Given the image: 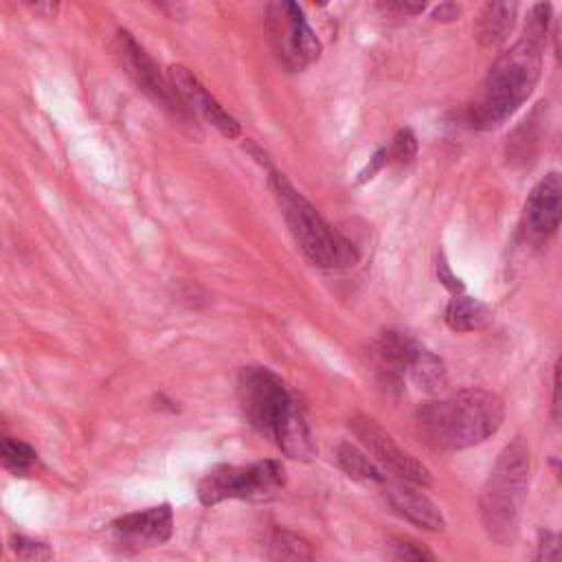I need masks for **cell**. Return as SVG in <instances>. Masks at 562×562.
<instances>
[{"label": "cell", "instance_id": "e0dca14e", "mask_svg": "<svg viewBox=\"0 0 562 562\" xmlns=\"http://www.w3.org/2000/svg\"><path fill=\"white\" fill-rule=\"evenodd\" d=\"M268 555L272 562H314L310 542L290 529H274L270 533Z\"/></svg>", "mask_w": 562, "mask_h": 562}, {"label": "cell", "instance_id": "83f0119b", "mask_svg": "<svg viewBox=\"0 0 562 562\" xmlns=\"http://www.w3.org/2000/svg\"><path fill=\"white\" fill-rule=\"evenodd\" d=\"M35 11H48V13H55L57 11V4H33Z\"/></svg>", "mask_w": 562, "mask_h": 562}, {"label": "cell", "instance_id": "2e32d148", "mask_svg": "<svg viewBox=\"0 0 562 562\" xmlns=\"http://www.w3.org/2000/svg\"><path fill=\"white\" fill-rule=\"evenodd\" d=\"M334 459H336L338 468L356 481L382 485V481L386 479V472L380 465H375L362 450H358L351 443H340L334 452Z\"/></svg>", "mask_w": 562, "mask_h": 562}, {"label": "cell", "instance_id": "7a4b0ae2", "mask_svg": "<svg viewBox=\"0 0 562 562\" xmlns=\"http://www.w3.org/2000/svg\"><path fill=\"white\" fill-rule=\"evenodd\" d=\"M417 430L435 450H463L492 437L503 419V400L485 389H465L426 402L417 411Z\"/></svg>", "mask_w": 562, "mask_h": 562}, {"label": "cell", "instance_id": "d4e9b609", "mask_svg": "<svg viewBox=\"0 0 562 562\" xmlns=\"http://www.w3.org/2000/svg\"><path fill=\"white\" fill-rule=\"evenodd\" d=\"M384 7H386L389 11H397V13H422L426 4H424V2H422V4H419V2H417V4H411V2H386Z\"/></svg>", "mask_w": 562, "mask_h": 562}, {"label": "cell", "instance_id": "603a6c76", "mask_svg": "<svg viewBox=\"0 0 562 562\" xmlns=\"http://www.w3.org/2000/svg\"><path fill=\"white\" fill-rule=\"evenodd\" d=\"M386 162H389V160H386V147H382V149H378V151L371 156L369 165L362 169V173H360V182H364V180L373 178V176H375V171H380Z\"/></svg>", "mask_w": 562, "mask_h": 562}, {"label": "cell", "instance_id": "9a60e30c", "mask_svg": "<svg viewBox=\"0 0 562 562\" xmlns=\"http://www.w3.org/2000/svg\"><path fill=\"white\" fill-rule=\"evenodd\" d=\"M492 310L472 296H454L446 307V325L454 331H476L492 323Z\"/></svg>", "mask_w": 562, "mask_h": 562}, {"label": "cell", "instance_id": "d6986e66", "mask_svg": "<svg viewBox=\"0 0 562 562\" xmlns=\"http://www.w3.org/2000/svg\"><path fill=\"white\" fill-rule=\"evenodd\" d=\"M11 549L22 562H48L53 558V549L46 542H40L26 536H13Z\"/></svg>", "mask_w": 562, "mask_h": 562}, {"label": "cell", "instance_id": "7c38bea8", "mask_svg": "<svg viewBox=\"0 0 562 562\" xmlns=\"http://www.w3.org/2000/svg\"><path fill=\"white\" fill-rule=\"evenodd\" d=\"M562 215V180L558 171L547 173L529 193L525 202V228L531 239H549Z\"/></svg>", "mask_w": 562, "mask_h": 562}, {"label": "cell", "instance_id": "5b68a950", "mask_svg": "<svg viewBox=\"0 0 562 562\" xmlns=\"http://www.w3.org/2000/svg\"><path fill=\"white\" fill-rule=\"evenodd\" d=\"M281 213L303 255L318 268L345 270L358 263L356 246L342 237L290 182L272 171L268 180Z\"/></svg>", "mask_w": 562, "mask_h": 562}, {"label": "cell", "instance_id": "30bf717a", "mask_svg": "<svg viewBox=\"0 0 562 562\" xmlns=\"http://www.w3.org/2000/svg\"><path fill=\"white\" fill-rule=\"evenodd\" d=\"M167 79L193 116L200 114L206 123H211L226 138H235L241 134L237 119L222 108V103L200 83V79L187 66H180V64L169 66Z\"/></svg>", "mask_w": 562, "mask_h": 562}, {"label": "cell", "instance_id": "5bb4252c", "mask_svg": "<svg viewBox=\"0 0 562 562\" xmlns=\"http://www.w3.org/2000/svg\"><path fill=\"white\" fill-rule=\"evenodd\" d=\"M516 20V4L514 2H490L481 9L476 18V40L481 46H498L505 42L507 33L512 31Z\"/></svg>", "mask_w": 562, "mask_h": 562}, {"label": "cell", "instance_id": "ffe728a7", "mask_svg": "<svg viewBox=\"0 0 562 562\" xmlns=\"http://www.w3.org/2000/svg\"><path fill=\"white\" fill-rule=\"evenodd\" d=\"M415 154H417V138H415V134L411 132V130H400L395 136H393V140H391V145L386 147V160L389 162H397V165H406V162H411L413 158H415Z\"/></svg>", "mask_w": 562, "mask_h": 562}, {"label": "cell", "instance_id": "7402d4cb", "mask_svg": "<svg viewBox=\"0 0 562 562\" xmlns=\"http://www.w3.org/2000/svg\"><path fill=\"white\" fill-rule=\"evenodd\" d=\"M400 555L404 562H437L426 549L417 547L415 542H402L400 544Z\"/></svg>", "mask_w": 562, "mask_h": 562}, {"label": "cell", "instance_id": "4fadbf2b", "mask_svg": "<svg viewBox=\"0 0 562 562\" xmlns=\"http://www.w3.org/2000/svg\"><path fill=\"white\" fill-rule=\"evenodd\" d=\"M382 494L389 501V505L400 516L411 520L413 525L428 529V531H443L446 520H443L439 507L417 485L400 481V479H395V481L384 479Z\"/></svg>", "mask_w": 562, "mask_h": 562}, {"label": "cell", "instance_id": "9c48e42d", "mask_svg": "<svg viewBox=\"0 0 562 562\" xmlns=\"http://www.w3.org/2000/svg\"><path fill=\"white\" fill-rule=\"evenodd\" d=\"M349 426L356 439L375 459V465H382L386 472H391L400 481H406L413 485H430L432 481L430 470L422 461H417L413 454H408L404 448H400V443L373 419L353 417Z\"/></svg>", "mask_w": 562, "mask_h": 562}, {"label": "cell", "instance_id": "3957f363", "mask_svg": "<svg viewBox=\"0 0 562 562\" xmlns=\"http://www.w3.org/2000/svg\"><path fill=\"white\" fill-rule=\"evenodd\" d=\"M542 68V44L522 37L490 68L479 97L470 105V123L490 130L514 114L533 92Z\"/></svg>", "mask_w": 562, "mask_h": 562}, {"label": "cell", "instance_id": "8fae6325", "mask_svg": "<svg viewBox=\"0 0 562 562\" xmlns=\"http://www.w3.org/2000/svg\"><path fill=\"white\" fill-rule=\"evenodd\" d=\"M173 512L167 503L143 512L125 514L112 522L114 540L125 551H140L162 544L171 538Z\"/></svg>", "mask_w": 562, "mask_h": 562}, {"label": "cell", "instance_id": "4316f807", "mask_svg": "<svg viewBox=\"0 0 562 562\" xmlns=\"http://www.w3.org/2000/svg\"><path fill=\"white\" fill-rule=\"evenodd\" d=\"M558 393H560V367H555V373H553V417L555 419H558V411H560Z\"/></svg>", "mask_w": 562, "mask_h": 562}, {"label": "cell", "instance_id": "6da1fadb", "mask_svg": "<svg viewBox=\"0 0 562 562\" xmlns=\"http://www.w3.org/2000/svg\"><path fill=\"white\" fill-rule=\"evenodd\" d=\"M237 397L248 424L270 437L288 457L310 459L314 454L303 408L274 371L266 367L241 369Z\"/></svg>", "mask_w": 562, "mask_h": 562}, {"label": "cell", "instance_id": "44dd1931", "mask_svg": "<svg viewBox=\"0 0 562 562\" xmlns=\"http://www.w3.org/2000/svg\"><path fill=\"white\" fill-rule=\"evenodd\" d=\"M536 562H560V538L553 531L540 533Z\"/></svg>", "mask_w": 562, "mask_h": 562}, {"label": "cell", "instance_id": "277c9868", "mask_svg": "<svg viewBox=\"0 0 562 562\" xmlns=\"http://www.w3.org/2000/svg\"><path fill=\"white\" fill-rule=\"evenodd\" d=\"M529 450L520 439L503 448L479 496L481 522L498 544H509L518 533V522L529 487Z\"/></svg>", "mask_w": 562, "mask_h": 562}, {"label": "cell", "instance_id": "cb8c5ba5", "mask_svg": "<svg viewBox=\"0 0 562 562\" xmlns=\"http://www.w3.org/2000/svg\"><path fill=\"white\" fill-rule=\"evenodd\" d=\"M437 274H439V281H441L446 288H450L452 292H463L461 281L450 272V268H448V263H446L443 257H441L439 263H437Z\"/></svg>", "mask_w": 562, "mask_h": 562}, {"label": "cell", "instance_id": "484cf974", "mask_svg": "<svg viewBox=\"0 0 562 562\" xmlns=\"http://www.w3.org/2000/svg\"><path fill=\"white\" fill-rule=\"evenodd\" d=\"M457 15H459V7H457V4H441V7L432 13L435 20H452V18H457Z\"/></svg>", "mask_w": 562, "mask_h": 562}, {"label": "cell", "instance_id": "8992f818", "mask_svg": "<svg viewBox=\"0 0 562 562\" xmlns=\"http://www.w3.org/2000/svg\"><path fill=\"white\" fill-rule=\"evenodd\" d=\"M285 468L281 461L266 459L250 465H215L198 483V498L211 507L228 498L241 501H270L283 487Z\"/></svg>", "mask_w": 562, "mask_h": 562}, {"label": "cell", "instance_id": "ba28073f", "mask_svg": "<svg viewBox=\"0 0 562 562\" xmlns=\"http://www.w3.org/2000/svg\"><path fill=\"white\" fill-rule=\"evenodd\" d=\"M116 53L123 61V66L127 68V72L132 75V79L136 81V86L154 101L158 103L162 110H167L171 116L180 119L184 125L195 123V116L187 110V105L180 101V97L176 94V90L171 88L169 79L160 72V68L156 66V61L147 55V50L127 33V31H119L116 33Z\"/></svg>", "mask_w": 562, "mask_h": 562}, {"label": "cell", "instance_id": "52a82bcc", "mask_svg": "<svg viewBox=\"0 0 562 562\" xmlns=\"http://www.w3.org/2000/svg\"><path fill=\"white\" fill-rule=\"evenodd\" d=\"M266 24L272 50L285 70L301 72L318 59L321 42L299 4L288 0L270 2L266 9Z\"/></svg>", "mask_w": 562, "mask_h": 562}, {"label": "cell", "instance_id": "ac0fdd59", "mask_svg": "<svg viewBox=\"0 0 562 562\" xmlns=\"http://www.w3.org/2000/svg\"><path fill=\"white\" fill-rule=\"evenodd\" d=\"M37 463V452L26 441L13 437H0V465L15 476L29 474Z\"/></svg>", "mask_w": 562, "mask_h": 562}]
</instances>
